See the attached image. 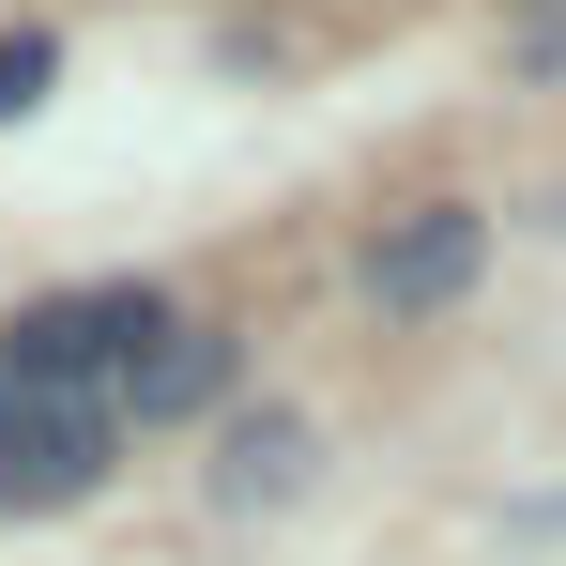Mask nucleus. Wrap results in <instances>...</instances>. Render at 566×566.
Listing matches in <instances>:
<instances>
[{
  "label": "nucleus",
  "instance_id": "obj_4",
  "mask_svg": "<svg viewBox=\"0 0 566 566\" xmlns=\"http://www.w3.org/2000/svg\"><path fill=\"white\" fill-rule=\"evenodd\" d=\"M214 398H230V337L214 322H154L138 368L107 382V413H214Z\"/></svg>",
  "mask_w": 566,
  "mask_h": 566
},
{
  "label": "nucleus",
  "instance_id": "obj_1",
  "mask_svg": "<svg viewBox=\"0 0 566 566\" xmlns=\"http://www.w3.org/2000/svg\"><path fill=\"white\" fill-rule=\"evenodd\" d=\"M107 460H123V413L107 398L0 368V505H77V490H107Z\"/></svg>",
  "mask_w": 566,
  "mask_h": 566
},
{
  "label": "nucleus",
  "instance_id": "obj_3",
  "mask_svg": "<svg viewBox=\"0 0 566 566\" xmlns=\"http://www.w3.org/2000/svg\"><path fill=\"white\" fill-rule=\"evenodd\" d=\"M474 261H490V214H474V199H413V214L368 230V306L382 322H429V306L474 291Z\"/></svg>",
  "mask_w": 566,
  "mask_h": 566
},
{
  "label": "nucleus",
  "instance_id": "obj_2",
  "mask_svg": "<svg viewBox=\"0 0 566 566\" xmlns=\"http://www.w3.org/2000/svg\"><path fill=\"white\" fill-rule=\"evenodd\" d=\"M154 322H169V306H154L138 276L46 291V306H15V322H0V368H15V382H77V398H107V382L138 368V337H154Z\"/></svg>",
  "mask_w": 566,
  "mask_h": 566
},
{
  "label": "nucleus",
  "instance_id": "obj_6",
  "mask_svg": "<svg viewBox=\"0 0 566 566\" xmlns=\"http://www.w3.org/2000/svg\"><path fill=\"white\" fill-rule=\"evenodd\" d=\"M46 77H62V46H46V31H0V123L46 93Z\"/></svg>",
  "mask_w": 566,
  "mask_h": 566
},
{
  "label": "nucleus",
  "instance_id": "obj_5",
  "mask_svg": "<svg viewBox=\"0 0 566 566\" xmlns=\"http://www.w3.org/2000/svg\"><path fill=\"white\" fill-rule=\"evenodd\" d=\"M306 460H322V444H306V413H230V444H214V505H245V521H261V505L306 490Z\"/></svg>",
  "mask_w": 566,
  "mask_h": 566
}]
</instances>
